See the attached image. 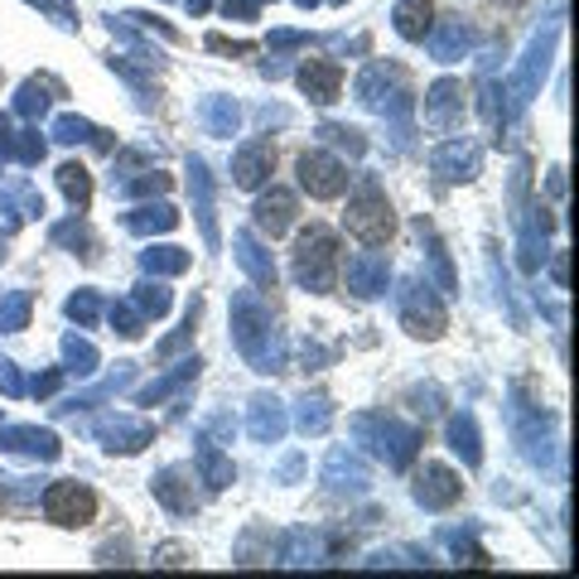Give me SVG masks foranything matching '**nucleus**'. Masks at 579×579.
<instances>
[{
  "label": "nucleus",
  "instance_id": "nucleus-1",
  "mask_svg": "<svg viewBox=\"0 0 579 579\" xmlns=\"http://www.w3.org/2000/svg\"><path fill=\"white\" fill-rule=\"evenodd\" d=\"M343 223H348V232H353L357 241H367V247H386L396 232V217H391V203H386V193L382 189H362L353 203H348V213H343Z\"/></svg>",
  "mask_w": 579,
  "mask_h": 579
},
{
  "label": "nucleus",
  "instance_id": "nucleus-2",
  "mask_svg": "<svg viewBox=\"0 0 579 579\" xmlns=\"http://www.w3.org/2000/svg\"><path fill=\"white\" fill-rule=\"evenodd\" d=\"M333 265H338V247L323 227H309L295 247V281L309 290H329L333 285Z\"/></svg>",
  "mask_w": 579,
  "mask_h": 579
},
{
  "label": "nucleus",
  "instance_id": "nucleus-3",
  "mask_svg": "<svg viewBox=\"0 0 579 579\" xmlns=\"http://www.w3.org/2000/svg\"><path fill=\"white\" fill-rule=\"evenodd\" d=\"M44 512L58 526H88L96 516V492L82 488V483H54L44 498Z\"/></svg>",
  "mask_w": 579,
  "mask_h": 579
},
{
  "label": "nucleus",
  "instance_id": "nucleus-4",
  "mask_svg": "<svg viewBox=\"0 0 579 579\" xmlns=\"http://www.w3.org/2000/svg\"><path fill=\"white\" fill-rule=\"evenodd\" d=\"M299 184L309 189V198H338L348 189V169L323 150H305L299 155Z\"/></svg>",
  "mask_w": 579,
  "mask_h": 579
},
{
  "label": "nucleus",
  "instance_id": "nucleus-5",
  "mask_svg": "<svg viewBox=\"0 0 579 579\" xmlns=\"http://www.w3.org/2000/svg\"><path fill=\"white\" fill-rule=\"evenodd\" d=\"M458 492H464V483L444 464H425V474L416 478V498L425 507H450V502H458Z\"/></svg>",
  "mask_w": 579,
  "mask_h": 579
},
{
  "label": "nucleus",
  "instance_id": "nucleus-6",
  "mask_svg": "<svg viewBox=\"0 0 579 579\" xmlns=\"http://www.w3.org/2000/svg\"><path fill=\"white\" fill-rule=\"evenodd\" d=\"M290 223H295V198H290L285 189H271L257 203V227H261V232H271V237H281Z\"/></svg>",
  "mask_w": 579,
  "mask_h": 579
},
{
  "label": "nucleus",
  "instance_id": "nucleus-7",
  "mask_svg": "<svg viewBox=\"0 0 579 579\" xmlns=\"http://www.w3.org/2000/svg\"><path fill=\"white\" fill-rule=\"evenodd\" d=\"M338 82H343V72H338V64H323V58H309V64L299 68V88H305L314 102H333Z\"/></svg>",
  "mask_w": 579,
  "mask_h": 579
},
{
  "label": "nucleus",
  "instance_id": "nucleus-8",
  "mask_svg": "<svg viewBox=\"0 0 579 579\" xmlns=\"http://www.w3.org/2000/svg\"><path fill=\"white\" fill-rule=\"evenodd\" d=\"M271 169H275V150H271V145H247V150L237 155V184L241 189H261Z\"/></svg>",
  "mask_w": 579,
  "mask_h": 579
},
{
  "label": "nucleus",
  "instance_id": "nucleus-9",
  "mask_svg": "<svg viewBox=\"0 0 579 579\" xmlns=\"http://www.w3.org/2000/svg\"><path fill=\"white\" fill-rule=\"evenodd\" d=\"M396 30H401L406 39H425V30H430V0H401V10H396Z\"/></svg>",
  "mask_w": 579,
  "mask_h": 579
},
{
  "label": "nucleus",
  "instance_id": "nucleus-10",
  "mask_svg": "<svg viewBox=\"0 0 579 579\" xmlns=\"http://www.w3.org/2000/svg\"><path fill=\"white\" fill-rule=\"evenodd\" d=\"M64 189H68V198H72V203H88V174H82L78 164H68V169H64Z\"/></svg>",
  "mask_w": 579,
  "mask_h": 579
},
{
  "label": "nucleus",
  "instance_id": "nucleus-11",
  "mask_svg": "<svg viewBox=\"0 0 579 579\" xmlns=\"http://www.w3.org/2000/svg\"><path fill=\"white\" fill-rule=\"evenodd\" d=\"M474 164H478L474 150H444V155H440V169H464V179L474 174Z\"/></svg>",
  "mask_w": 579,
  "mask_h": 579
},
{
  "label": "nucleus",
  "instance_id": "nucleus-12",
  "mask_svg": "<svg viewBox=\"0 0 579 579\" xmlns=\"http://www.w3.org/2000/svg\"><path fill=\"white\" fill-rule=\"evenodd\" d=\"M24 323V299H10V305H0V329H20Z\"/></svg>",
  "mask_w": 579,
  "mask_h": 579
},
{
  "label": "nucleus",
  "instance_id": "nucleus-13",
  "mask_svg": "<svg viewBox=\"0 0 579 579\" xmlns=\"http://www.w3.org/2000/svg\"><path fill=\"white\" fill-rule=\"evenodd\" d=\"M507 5H522V0H507Z\"/></svg>",
  "mask_w": 579,
  "mask_h": 579
},
{
  "label": "nucleus",
  "instance_id": "nucleus-14",
  "mask_svg": "<svg viewBox=\"0 0 579 579\" xmlns=\"http://www.w3.org/2000/svg\"><path fill=\"white\" fill-rule=\"evenodd\" d=\"M0 507H5V498H0Z\"/></svg>",
  "mask_w": 579,
  "mask_h": 579
}]
</instances>
